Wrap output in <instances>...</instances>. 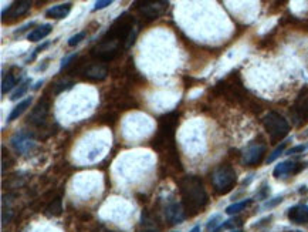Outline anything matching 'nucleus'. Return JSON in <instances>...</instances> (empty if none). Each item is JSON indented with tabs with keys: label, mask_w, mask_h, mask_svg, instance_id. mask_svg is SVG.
<instances>
[{
	"label": "nucleus",
	"mask_w": 308,
	"mask_h": 232,
	"mask_svg": "<svg viewBox=\"0 0 308 232\" xmlns=\"http://www.w3.org/2000/svg\"><path fill=\"white\" fill-rule=\"evenodd\" d=\"M179 187H181L183 208L189 215H196L207 205L209 196L199 177L196 175L183 177L179 182Z\"/></svg>",
	"instance_id": "obj_1"
},
{
	"label": "nucleus",
	"mask_w": 308,
	"mask_h": 232,
	"mask_svg": "<svg viewBox=\"0 0 308 232\" xmlns=\"http://www.w3.org/2000/svg\"><path fill=\"white\" fill-rule=\"evenodd\" d=\"M263 125H264V130L267 131V134L270 136L272 143H277V141L283 140L290 133L289 121L275 111H270L264 116Z\"/></svg>",
	"instance_id": "obj_2"
},
{
	"label": "nucleus",
	"mask_w": 308,
	"mask_h": 232,
	"mask_svg": "<svg viewBox=\"0 0 308 232\" xmlns=\"http://www.w3.org/2000/svg\"><path fill=\"white\" fill-rule=\"evenodd\" d=\"M237 181V175L233 167L224 164L216 168L212 174V184L218 194H227L233 190Z\"/></svg>",
	"instance_id": "obj_3"
},
{
	"label": "nucleus",
	"mask_w": 308,
	"mask_h": 232,
	"mask_svg": "<svg viewBox=\"0 0 308 232\" xmlns=\"http://www.w3.org/2000/svg\"><path fill=\"white\" fill-rule=\"evenodd\" d=\"M264 154H266V144H263V143L252 144L243 153V162L246 165H250V167L258 165L261 162Z\"/></svg>",
	"instance_id": "obj_4"
},
{
	"label": "nucleus",
	"mask_w": 308,
	"mask_h": 232,
	"mask_svg": "<svg viewBox=\"0 0 308 232\" xmlns=\"http://www.w3.org/2000/svg\"><path fill=\"white\" fill-rule=\"evenodd\" d=\"M30 7H32V1H27V0L15 1V3H12L6 10H3V13H1V20L10 23V21H13V20L18 19L20 16H23Z\"/></svg>",
	"instance_id": "obj_5"
},
{
	"label": "nucleus",
	"mask_w": 308,
	"mask_h": 232,
	"mask_svg": "<svg viewBox=\"0 0 308 232\" xmlns=\"http://www.w3.org/2000/svg\"><path fill=\"white\" fill-rule=\"evenodd\" d=\"M165 218L168 219V222L171 225L181 224L182 221L186 218V211L183 208V204L182 202H176V201L169 202L166 205V208H165Z\"/></svg>",
	"instance_id": "obj_6"
},
{
	"label": "nucleus",
	"mask_w": 308,
	"mask_h": 232,
	"mask_svg": "<svg viewBox=\"0 0 308 232\" xmlns=\"http://www.w3.org/2000/svg\"><path fill=\"white\" fill-rule=\"evenodd\" d=\"M294 116L301 121L308 120V89H304L297 98L294 106Z\"/></svg>",
	"instance_id": "obj_7"
},
{
	"label": "nucleus",
	"mask_w": 308,
	"mask_h": 232,
	"mask_svg": "<svg viewBox=\"0 0 308 232\" xmlns=\"http://www.w3.org/2000/svg\"><path fill=\"white\" fill-rule=\"evenodd\" d=\"M300 170H301V165L297 164L295 161H283L278 165H275V168L273 171V175L275 178H284L287 175L297 174Z\"/></svg>",
	"instance_id": "obj_8"
},
{
	"label": "nucleus",
	"mask_w": 308,
	"mask_h": 232,
	"mask_svg": "<svg viewBox=\"0 0 308 232\" xmlns=\"http://www.w3.org/2000/svg\"><path fill=\"white\" fill-rule=\"evenodd\" d=\"M47 114H49V103L44 100L43 101L40 100V103L33 108L32 114L29 116V121L34 125H41V124H44Z\"/></svg>",
	"instance_id": "obj_9"
},
{
	"label": "nucleus",
	"mask_w": 308,
	"mask_h": 232,
	"mask_svg": "<svg viewBox=\"0 0 308 232\" xmlns=\"http://www.w3.org/2000/svg\"><path fill=\"white\" fill-rule=\"evenodd\" d=\"M12 145L15 147V150L17 151V153H26V151H29L32 147H33V141H32V138L29 134H26V133H23V131H20L17 133L16 136L12 138Z\"/></svg>",
	"instance_id": "obj_10"
},
{
	"label": "nucleus",
	"mask_w": 308,
	"mask_h": 232,
	"mask_svg": "<svg viewBox=\"0 0 308 232\" xmlns=\"http://www.w3.org/2000/svg\"><path fill=\"white\" fill-rule=\"evenodd\" d=\"M289 219L292 224L303 225L308 222V207L307 205H295L289 211Z\"/></svg>",
	"instance_id": "obj_11"
},
{
	"label": "nucleus",
	"mask_w": 308,
	"mask_h": 232,
	"mask_svg": "<svg viewBox=\"0 0 308 232\" xmlns=\"http://www.w3.org/2000/svg\"><path fill=\"white\" fill-rule=\"evenodd\" d=\"M108 71L103 64H91L84 70V77L88 78L91 81H101L107 77Z\"/></svg>",
	"instance_id": "obj_12"
},
{
	"label": "nucleus",
	"mask_w": 308,
	"mask_h": 232,
	"mask_svg": "<svg viewBox=\"0 0 308 232\" xmlns=\"http://www.w3.org/2000/svg\"><path fill=\"white\" fill-rule=\"evenodd\" d=\"M71 3H61V4H55L53 7H50L47 12H46V16L50 18V19H64L68 16V13L71 12Z\"/></svg>",
	"instance_id": "obj_13"
},
{
	"label": "nucleus",
	"mask_w": 308,
	"mask_h": 232,
	"mask_svg": "<svg viewBox=\"0 0 308 232\" xmlns=\"http://www.w3.org/2000/svg\"><path fill=\"white\" fill-rule=\"evenodd\" d=\"M165 3H142L139 6L141 13H144L149 19H158L162 13Z\"/></svg>",
	"instance_id": "obj_14"
},
{
	"label": "nucleus",
	"mask_w": 308,
	"mask_h": 232,
	"mask_svg": "<svg viewBox=\"0 0 308 232\" xmlns=\"http://www.w3.org/2000/svg\"><path fill=\"white\" fill-rule=\"evenodd\" d=\"M53 27L51 24H43V26H38L37 29H34L30 35H29V40L30 41H40L44 37H47L50 33H51Z\"/></svg>",
	"instance_id": "obj_15"
},
{
	"label": "nucleus",
	"mask_w": 308,
	"mask_h": 232,
	"mask_svg": "<svg viewBox=\"0 0 308 232\" xmlns=\"http://www.w3.org/2000/svg\"><path fill=\"white\" fill-rule=\"evenodd\" d=\"M30 104H32V97H27L26 100L20 101L17 106L12 110L10 116L7 117V121H15V120H17L18 117L21 116V114L30 107Z\"/></svg>",
	"instance_id": "obj_16"
},
{
	"label": "nucleus",
	"mask_w": 308,
	"mask_h": 232,
	"mask_svg": "<svg viewBox=\"0 0 308 232\" xmlns=\"http://www.w3.org/2000/svg\"><path fill=\"white\" fill-rule=\"evenodd\" d=\"M253 202V199H244V201H239V202H235L232 205H229L226 208V214L227 215H236V214L241 213L244 208H247L250 204Z\"/></svg>",
	"instance_id": "obj_17"
},
{
	"label": "nucleus",
	"mask_w": 308,
	"mask_h": 232,
	"mask_svg": "<svg viewBox=\"0 0 308 232\" xmlns=\"http://www.w3.org/2000/svg\"><path fill=\"white\" fill-rule=\"evenodd\" d=\"M16 83H17V80L16 77L12 74V73H9L7 74V77L3 78V81H1V94H6V93H9L15 86H16Z\"/></svg>",
	"instance_id": "obj_18"
},
{
	"label": "nucleus",
	"mask_w": 308,
	"mask_h": 232,
	"mask_svg": "<svg viewBox=\"0 0 308 232\" xmlns=\"http://www.w3.org/2000/svg\"><path fill=\"white\" fill-rule=\"evenodd\" d=\"M47 214L50 216H58L61 211H63V204H61V198H55L53 199V202L47 207Z\"/></svg>",
	"instance_id": "obj_19"
},
{
	"label": "nucleus",
	"mask_w": 308,
	"mask_h": 232,
	"mask_svg": "<svg viewBox=\"0 0 308 232\" xmlns=\"http://www.w3.org/2000/svg\"><path fill=\"white\" fill-rule=\"evenodd\" d=\"M141 232H159V228L148 215H142V231Z\"/></svg>",
	"instance_id": "obj_20"
},
{
	"label": "nucleus",
	"mask_w": 308,
	"mask_h": 232,
	"mask_svg": "<svg viewBox=\"0 0 308 232\" xmlns=\"http://www.w3.org/2000/svg\"><path fill=\"white\" fill-rule=\"evenodd\" d=\"M286 147H287V143H281V145H278V147L273 151L272 154L269 155V158L266 160V161H267V164H270V162H273V161H275L280 155L284 153Z\"/></svg>",
	"instance_id": "obj_21"
},
{
	"label": "nucleus",
	"mask_w": 308,
	"mask_h": 232,
	"mask_svg": "<svg viewBox=\"0 0 308 232\" xmlns=\"http://www.w3.org/2000/svg\"><path fill=\"white\" fill-rule=\"evenodd\" d=\"M29 84H30V80H26L24 83H21V84H20V89H17V90L13 93V96L10 97V100H17V98H20V97L23 96V94L27 91Z\"/></svg>",
	"instance_id": "obj_22"
},
{
	"label": "nucleus",
	"mask_w": 308,
	"mask_h": 232,
	"mask_svg": "<svg viewBox=\"0 0 308 232\" xmlns=\"http://www.w3.org/2000/svg\"><path fill=\"white\" fill-rule=\"evenodd\" d=\"M84 37H86V33H84V32L77 33L75 36L70 37V40H68V46H70V47H74V46L80 44V43H81V40H84Z\"/></svg>",
	"instance_id": "obj_23"
},
{
	"label": "nucleus",
	"mask_w": 308,
	"mask_h": 232,
	"mask_svg": "<svg viewBox=\"0 0 308 232\" xmlns=\"http://www.w3.org/2000/svg\"><path fill=\"white\" fill-rule=\"evenodd\" d=\"M111 3H112L111 0H101V1H95L94 10H101V9H105V7L109 6Z\"/></svg>",
	"instance_id": "obj_24"
},
{
	"label": "nucleus",
	"mask_w": 308,
	"mask_h": 232,
	"mask_svg": "<svg viewBox=\"0 0 308 232\" xmlns=\"http://www.w3.org/2000/svg\"><path fill=\"white\" fill-rule=\"evenodd\" d=\"M304 150H306V147H304V145H298V147H294V148L289 150L286 154H295V153H301V151H304Z\"/></svg>",
	"instance_id": "obj_25"
},
{
	"label": "nucleus",
	"mask_w": 308,
	"mask_h": 232,
	"mask_svg": "<svg viewBox=\"0 0 308 232\" xmlns=\"http://www.w3.org/2000/svg\"><path fill=\"white\" fill-rule=\"evenodd\" d=\"M74 57H75V54H73V56H70V57H67L66 60H63V63H61V69L67 67V66L70 64V61H71V60H73Z\"/></svg>",
	"instance_id": "obj_26"
},
{
	"label": "nucleus",
	"mask_w": 308,
	"mask_h": 232,
	"mask_svg": "<svg viewBox=\"0 0 308 232\" xmlns=\"http://www.w3.org/2000/svg\"><path fill=\"white\" fill-rule=\"evenodd\" d=\"M190 232H200V227H195V228H193Z\"/></svg>",
	"instance_id": "obj_27"
},
{
	"label": "nucleus",
	"mask_w": 308,
	"mask_h": 232,
	"mask_svg": "<svg viewBox=\"0 0 308 232\" xmlns=\"http://www.w3.org/2000/svg\"><path fill=\"white\" fill-rule=\"evenodd\" d=\"M232 232H243V231H240V230H239V231H237V230H236V231H232Z\"/></svg>",
	"instance_id": "obj_28"
}]
</instances>
